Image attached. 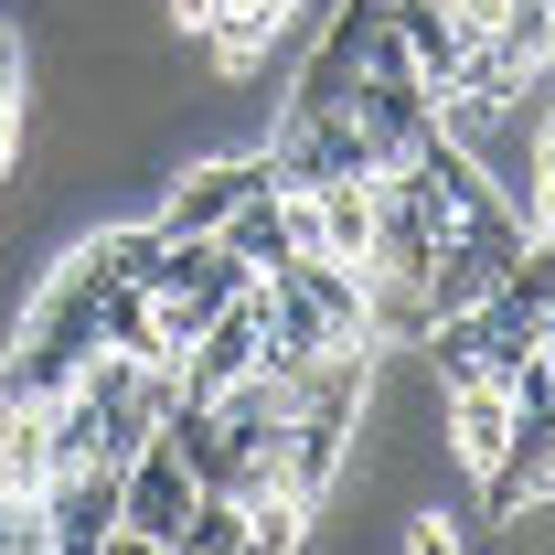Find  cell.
<instances>
[{
	"mask_svg": "<svg viewBox=\"0 0 555 555\" xmlns=\"http://www.w3.org/2000/svg\"><path fill=\"white\" fill-rule=\"evenodd\" d=\"M193 460L171 449V427H150L129 460H118V545H150V555H171L182 545V513H193Z\"/></svg>",
	"mask_w": 555,
	"mask_h": 555,
	"instance_id": "cell-1",
	"label": "cell"
},
{
	"mask_svg": "<svg viewBox=\"0 0 555 555\" xmlns=\"http://www.w3.org/2000/svg\"><path fill=\"white\" fill-rule=\"evenodd\" d=\"M43 545H65V555L118 545V460H107V449H96V460H65V470L43 481Z\"/></svg>",
	"mask_w": 555,
	"mask_h": 555,
	"instance_id": "cell-2",
	"label": "cell"
}]
</instances>
